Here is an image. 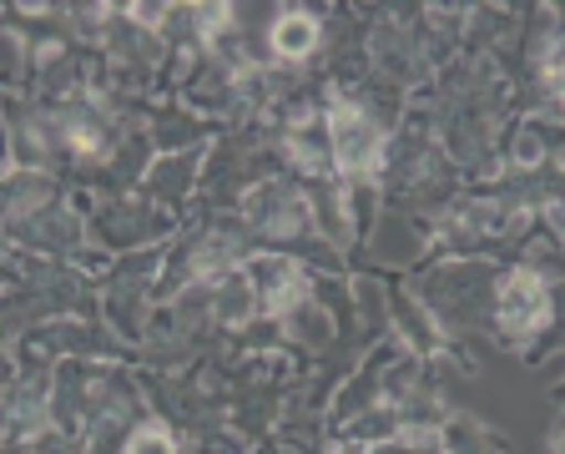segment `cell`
Listing matches in <instances>:
<instances>
[{
  "label": "cell",
  "mask_w": 565,
  "mask_h": 454,
  "mask_svg": "<svg viewBox=\"0 0 565 454\" xmlns=\"http://www.w3.org/2000/svg\"><path fill=\"white\" fill-rule=\"evenodd\" d=\"M247 278H253V288H258L263 314H273V318H288L308 303V278H303V268H298L294 257H258Z\"/></svg>",
  "instance_id": "cell-3"
},
{
  "label": "cell",
  "mask_w": 565,
  "mask_h": 454,
  "mask_svg": "<svg viewBox=\"0 0 565 454\" xmlns=\"http://www.w3.org/2000/svg\"><path fill=\"white\" fill-rule=\"evenodd\" d=\"M273 51H278L282 61H303L318 51V21L308 11H282L278 21H273Z\"/></svg>",
  "instance_id": "cell-5"
},
{
  "label": "cell",
  "mask_w": 565,
  "mask_h": 454,
  "mask_svg": "<svg viewBox=\"0 0 565 454\" xmlns=\"http://www.w3.org/2000/svg\"><path fill=\"white\" fill-rule=\"evenodd\" d=\"M329 141H333V162L349 177H379V167H384V131L353 102H333Z\"/></svg>",
  "instance_id": "cell-1"
},
{
  "label": "cell",
  "mask_w": 565,
  "mask_h": 454,
  "mask_svg": "<svg viewBox=\"0 0 565 454\" xmlns=\"http://www.w3.org/2000/svg\"><path fill=\"white\" fill-rule=\"evenodd\" d=\"M555 454H565V434H561V440H555Z\"/></svg>",
  "instance_id": "cell-11"
},
{
  "label": "cell",
  "mask_w": 565,
  "mask_h": 454,
  "mask_svg": "<svg viewBox=\"0 0 565 454\" xmlns=\"http://www.w3.org/2000/svg\"><path fill=\"white\" fill-rule=\"evenodd\" d=\"M263 303H258V288H253V278L247 273H223L217 278V293H212V314L223 318L227 328H237V324H247V318L258 314Z\"/></svg>",
  "instance_id": "cell-4"
},
{
  "label": "cell",
  "mask_w": 565,
  "mask_h": 454,
  "mask_svg": "<svg viewBox=\"0 0 565 454\" xmlns=\"http://www.w3.org/2000/svg\"><path fill=\"white\" fill-rule=\"evenodd\" d=\"M545 324H551V293H545V283L535 278V273L515 268L505 283H500V328L525 338Z\"/></svg>",
  "instance_id": "cell-2"
},
{
  "label": "cell",
  "mask_w": 565,
  "mask_h": 454,
  "mask_svg": "<svg viewBox=\"0 0 565 454\" xmlns=\"http://www.w3.org/2000/svg\"><path fill=\"white\" fill-rule=\"evenodd\" d=\"M127 454H177V444H172V434H167L162 424H141V430L131 434Z\"/></svg>",
  "instance_id": "cell-7"
},
{
  "label": "cell",
  "mask_w": 565,
  "mask_h": 454,
  "mask_svg": "<svg viewBox=\"0 0 565 454\" xmlns=\"http://www.w3.org/2000/svg\"><path fill=\"white\" fill-rule=\"evenodd\" d=\"M227 21H233V6H198V31L202 35H217Z\"/></svg>",
  "instance_id": "cell-8"
},
{
  "label": "cell",
  "mask_w": 565,
  "mask_h": 454,
  "mask_svg": "<svg viewBox=\"0 0 565 454\" xmlns=\"http://www.w3.org/2000/svg\"><path fill=\"white\" fill-rule=\"evenodd\" d=\"M551 82H555V92L565 96V56H561V61H555V66H551Z\"/></svg>",
  "instance_id": "cell-10"
},
{
  "label": "cell",
  "mask_w": 565,
  "mask_h": 454,
  "mask_svg": "<svg viewBox=\"0 0 565 454\" xmlns=\"http://www.w3.org/2000/svg\"><path fill=\"white\" fill-rule=\"evenodd\" d=\"M323 147L333 151V141H329V122H323V117L298 122L294 137H288V151H294V157H298L303 167H318V162H323Z\"/></svg>",
  "instance_id": "cell-6"
},
{
  "label": "cell",
  "mask_w": 565,
  "mask_h": 454,
  "mask_svg": "<svg viewBox=\"0 0 565 454\" xmlns=\"http://www.w3.org/2000/svg\"><path fill=\"white\" fill-rule=\"evenodd\" d=\"M131 15H137L141 25H162L167 21V6H131Z\"/></svg>",
  "instance_id": "cell-9"
}]
</instances>
